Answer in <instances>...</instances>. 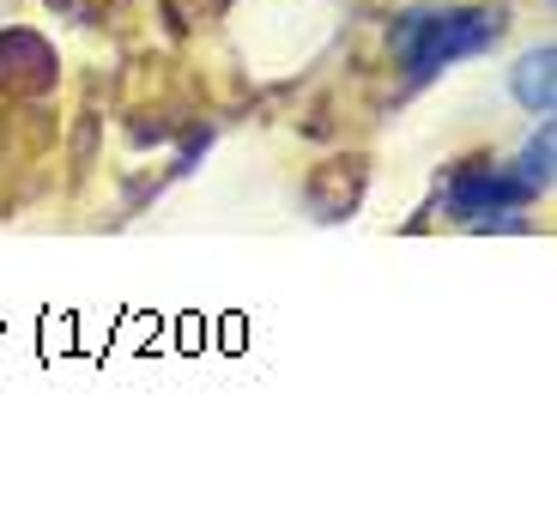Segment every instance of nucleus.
I'll list each match as a JSON object with an SVG mask.
<instances>
[{
    "mask_svg": "<svg viewBox=\"0 0 557 515\" xmlns=\"http://www.w3.org/2000/svg\"><path fill=\"white\" fill-rule=\"evenodd\" d=\"M503 30H509V19L497 7H412L388 30V42H394V61L406 68V79L431 85L436 73L497 49Z\"/></svg>",
    "mask_w": 557,
    "mask_h": 515,
    "instance_id": "obj_1",
    "label": "nucleus"
},
{
    "mask_svg": "<svg viewBox=\"0 0 557 515\" xmlns=\"http://www.w3.org/2000/svg\"><path fill=\"white\" fill-rule=\"evenodd\" d=\"M443 207H448V219H460V224H491L497 212L528 207V195L516 188L509 164H485V158H473V164H460L455 176H448Z\"/></svg>",
    "mask_w": 557,
    "mask_h": 515,
    "instance_id": "obj_2",
    "label": "nucleus"
},
{
    "mask_svg": "<svg viewBox=\"0 0 557 515\" xmlns=\"http://www.w3.org/2000/svg\"><path fill=\"white\" fill-rule=\"evenodd\" d=\"M509 98H516L528 115H540V122L557 110V49L552 42L528 49V56L509 68Z\"/></svg>",
    "mask_w": 557,
    "mask_h": 515,
    "instance_id": "obj_3",
    "label": "nucleus"
},
{
    "mask_svg": "<svg viewBox=\"0 0 557 515\" xmlns=\"http://www.w3.org/2000/svg\"><path fill=\"white\" fill-rule=\"evenodd\" d=\"M552 158H557V134H552V115H545L540 134H533L528 146L516 152V164H509V176H516V188L528 200H540L545 188H552Z\"/></svg>",
    "mask_w": 557,
    "mask_h": 515,
    "instance_id": "obj_4",
    "label": "nucleus"
}]
</instances>
